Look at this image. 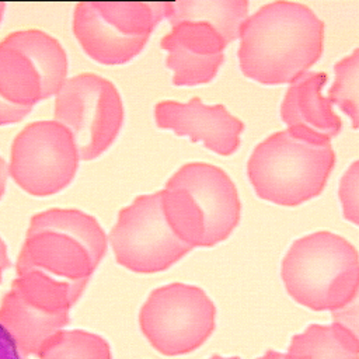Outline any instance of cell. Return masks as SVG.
<instances>
[{
  "instance_id": "7",
  "label": "cell",
  "mask_w": 359,
  "mask_h": 359,
  "mask_svg": "<svg viewBox=\"0 0 359 359\" xmlns=\"http://www.w3.org/2000/svg\"><path fill=\"white\" fill-rule=\"evenodd\" d=\"M167 10V1H81L73 32L93 60L123 65L142 52Z\"/></svg>"
},
{
  "instance_id": "6",
  "label": "cell",
  "mask_w": 359,
  "mask_h": 359,
  "mask_svg": "<svg viewBox=\"0 0 359 359\" xmlns=\"http://www.w3.org/2000/svg\"><path fill=\"white\" fill-rule=\"evenodd\" d=\"M334 164L335 153L330 143H310L286 129L254 149L247 172L261 199L296 206L321 194Z\"/></svg>"
},
{
  "instance_id": "16",
  "label": "cell",
  "mask_w": 359,
  "mask_h": 359,
  "mask_svg": "<svg viewBox=\"0 0 359 359\" xmlns=\"http://www.w3.org/2000/svg\"><path fill=\"white\" fill-rule=\"evenodd\" d=\"M286 359H359L358 334L339 320L331 325H309L292 338Z\"/></svg>"
},
{
  "instance_id": "8",
  "label": "cell",
  "mask_w": 359,
  "mask_h": 359,
  "mask_svg": "<svg viewBox=\"0 0 359 359\" xmlns=\"http://www.w3.org/2000/svg\"><path fill=\"white\" fill-rule=\"evenodd\" d=\"M53 118L65 126L80 160H94L116 139L123 104L116 87L95 73L67 79L56 94Z\"/></svg>"
},
{
  "instance_id": "10",
  "label": "cell",
  "mask_w": 359,
  "mask_h": 359,
  "mask_svg": "<svg viewBox=\"0 0 359 359\" xmlns=\"http://www.w3.org/2000/svg\"><path fill=\"white\" fill-rule=\"evenodd\" d=\"M109 241L116 262L139 273L165 271L192 250L168 224L161 192L140 195L121 209Z\"/></svg>"
},
{
  "instance_id": "22",
  "label": "cell",
  "mask_w": 359,
  "mask_h": 359,
  "mask_svg": "<svg viewBox=\"0 0 359 359\" xmlns=\"http://www.w3.org/2000/svg\"><path fill=\"white\" fill-rule=\"evenodd\" d=\"M10 265H11V262H10L8 255H7V245H6V243L0 237V282H1L3 271L7 269Z\"/></svg>"
},
{
  "instance_id": "1",
  "label": "cell",
  "mask_w": 359,
  "mask_h": 359,
  "mask_svg": "<svg viewBox=\"0 0 359 359\" xmlns=\"http://www.w3.org/2000/svg\"><path fill=\"white\" fill-rule=\"evenodd\" d=\"M238 36L243 74L262 84H285L320 59L324 22L302 3L272 1L243 22Z\"/></svg>"
},
{
  "instance_id": "15",
  "label": "cell",
  "mask_w": 359,
  "mask_h": 359,
  "mask_svg": "<svg viewBox=\"0 0 359 359\" xmlns=\"http://www.w3.org/2000/svg\"><path fill=\"white\" fill-rule=\"evenodd\" d=\"M327 79L323 72L303 73L290 83L280 107V116L287 130L310 143L327 144L342 128L331 102L321 94Z\"/></svg>"
},
{
  "instance_id": "20",
  "label": "cell",
  "mask_w": 359,
  "mask_h": 359,
  "mask_svg": "<svg viewBox=\"0 0 359 359\" xmlns=\"http://www.w3.org/2000/svg\"><path fill=\"white\" fill-rule=\"evenodd\" d=\"M358 161L345 172L339 185V198L344 205V213L348 220L358 223Z\"/></svg>"
},
{
  "instance_id": "21",
  "label": "cell",
  "mask_w": 359,
  "mask_h": 359,
  "mask_svg": "<svg viewBox=\"0 0 359 359\" xmlns=\"http://www.w3.org/2000/svg\"><path fill=\"white\" fill-rule=\"evenodd\" d=\"M0 359H27L18 352L13 338L1 325H0Z\"/></svg>"
},
{
  "instance_id": "14",
  "label": "cell",
  "mask_w": 359,
  "mask_h": 359,
  "mask_svg": "<svg viewBox=\"0 0 359 359\" xmlns=\"http://www.w3.org/2000/svg\"><path fill=\"white\" fill-rule=\"evenodd\" d=\"M154 119L158 128L171 129L192 142H202L220 156H230L238 149L240 133L244 129V123L224 105H205L199 97L185 104L161 101L154 107Z\"/></svg>"
},
{
  "instance_id": "19",
  "label": "cell",
  "mask_w": 359,
  "mask_h": 359,
  "mask_svg": "<svg viewBox=\"0 0 359 359\" xmlns=\"http://www.w3.org/2000/svg\"><path fill=\"white\" fill-rule=\"evenodd\" d=\"M335 81L328 90V101L337 104L351 119L353 129L359 123V49H355L351 56L339 60L335 67Z\"/></svg>"
},
{
  "instance_id": "18",
  "label": "cell",
  "mask_w": 359,
  "mask_h": 359,
  "mask_svg": "<svg viewBox=\"0 0 359 359\" xmlns=\"http://www.w3.org/2000/svg\"><path fill=\"white\" fill-rule=\"evenodd\" d=\"M39 359H112L109 344L84 330L59 331L41 348Z\"/></svg>"
},
{
  "instance_id": "2",
  "label": "cell",
  "mask_w": 359,
  "mask_h": 359,
  "mask_svg": "<svg viewBox=\"0 0 359 359\" xmlns=\"http://www.w3.org/2000/svg\"><path fill=\"white\" fill-rule=\"evenodd\" d=\"M105 252L107 236L95 217L53 208L31 217L15 268L86 289Z\"/></svg>"
},
{
  "instance_id": "3",
  "label": "cell",
  "mask_w": 359,
  "mask_h": 359,
  "mask_svg": "<svg viewBox=\"0 0 359 359\" xmlns=\"http://www.w3.org/2000/svg\"><path fill=\"white\" fill-rule=\"evenodd\" d=\"M160 192L168 224L192 248L226 240L240 222L241 203L236 185L216 165L188 163Z\"/></svg>"
},
{
  "instance_id": "23",
  "label": "cell",
  "mask_w": 359,
  "mask_h": 359,
  "mask_svg": "<svg viewBox=\"0 0 359 359\" xmlns=\"http://www.w3.org/2000/svg\"><path fill=\"white\" fill-rule=\"evenodd\" d=\"M7 165L3 157H0V199L6 191V182H7Z\"/></svg>"
},
{
  "instance_id": "4",
  "label": "cell",
  "mask_w": 359,
  "mask_h": 359,
  "mask_svg": "<svg viewBox=\"0 0 359 359\" xmlns=\"http://www.w3.org/2000/svg\"><path fill=\"white\" fill-rule=\"evenodd\" d=\"M282 279L299 304L337 313L356 300L358 251L338 234L316 231L292 244L282 261Z\"/></svg>"
},
{
  "instance_id": "26",
  "label": "cell",
  "mask_w": 359,
  "mask_h": 359,
  "mask_svg": "<svg viewBox=\"0 0 359 359\" xmlns=\"http://www.w3.org/2000/svg\"><path fill=\"white\" fill-rule=\"evenodd\" d=\"M210 359H240V358H237V356H231V358H223V356H220V355H213Z\"/></svg>"
},
{
  "instance_id": "11",
  "label": "cell",
  "mask_w": 359,
  "mask_h": 359,
  "mask_svg": "<svg viewBox=\"0 0 359 359\" xmlns=\"http://www.w3.org/2000/svg\"><path fill=\"white\" fill-rule=\"evenodd\" d=\"M76 302L66 286L38 275H21L1 299L0 325L24 358L38 356L42 345L69 324V310Z\"/></svg>"
},
{
  "instance_id": "5",
  "label": "cell",
  "mask_w": 359,
  "mask_h": 359,
  "mask_svg": "<svg viewBox=\"0 0 359 359\" xmlns=\"http://www.w3.org/2000/svg\"><path fill=\"white\" fill-rule=\"evenodd\" d=\"M67 56L57 39L41 29L8 34L0 42V126L22 121L42 100L60 90Z\"/></svg>"
},
{
  "instance_id": "17",
  "label": "cell",
  "mask_w": 359,
  "mask_h": 359,
  "mask_svg": "<svg viewBox=\"0 0 359 359\" xmlns=\"http://www.w3.org/2000/svg\"><path fill=\"white\" fill-rule=\"evenodd\" d=\"M165 18L170 24L198 18L220 28L231 41L240 35L243 22L248 18L247 0H180L168 1Z\"/></svg>"
},
{
  "instance_id": "12",
  "label": "cell",
  "mask_w": 359,
  "mask_h": 359,
  "mask_svg": "<svg viewBox=\"0 0 359 359\" xmlns=\"http://www.w3.org/2000/svg\"><path fill=\"white\" fill-rule=\"evenodd\" d=\"M70 132L56 121L27 125L13 140L8 172L27 194L48 196L65 189L79 168Z\"/></svg>"
},
{
  "instance_id": "9",
  "label": "cell",
  "mask_w": 359,
  "mask_h": 359,
  "mask_svg": "<svg viewBox=\"0 0 359 359\" xmlns=\"http://www.w3.org/2000/svg\"><path fill=\"white\" fill-rule=\"evenodd\" d=\"M216 307L198 286L174 282L154 289L139 313L142 332L165 356L199 348L215 330Z\"/></svg>"
},
{
  "instance_id": "24",
  "label": "cell",
  "mask_w": 359,
  "mask_h": 359,
  "mask_svg": "<svg viewBox=\"0 0 359 359\" xmlns=\"http://www.w3.org/2000/svg\"><path fill=\"white\" fill-rule=\"evenodd\" d=\"M259 359H286V353H280V352H276V351H266L264 356H261Z\"/></svg>"
},
{
  "instance_id": "25",
  "label": "cell",
  "mask_w": 359,
  "mask_h": 359,
  "mask_svg": "<svg viewBox=\"0 0 359 359\" xmlns=\"http://www.w3.org/2000/svg\"><path fill=\"white\" fill-rule=\"evenodd\" d=\"M4 10H6V3L0 1V24H1V20H3V15H4Z\"/></svg>"
},
{
  "instance_id": "13",
  "label": "cell",
  "mask_w": 359,
  "mask_h": 359,
  "mask_svg": "<svg viewBox=\"0 0 359 359\" xmlns=\"http://www.w3.org/2000/svg\"><path fill=\"white\" fill-rule=\"evenodd\" d=\"M171 27L160 45L167 50V67L174 72L172 84L199 86L212 81L224 60L226 46L233 41L205 20H182Z\"/></svg>"
}]
</instances>
